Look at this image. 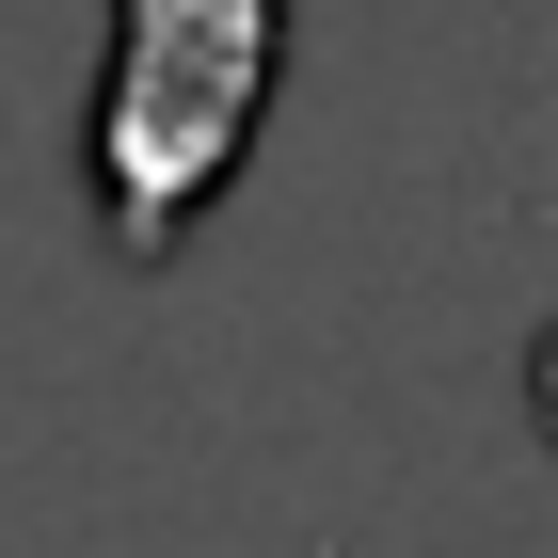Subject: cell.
Masks as SVG:
<instances>
[{
  "mask_svg": "<svg viewBox=\"0 0 558 558\" xmlns=\"http://www.w3.org/2000/svg\"><path fill=\"white\" fill-rule=\"evenodd\" d=\"M526 430H543V447H558V319H543V336H526Z\"/></svg>",
  "mask_w": 558,
  "mask_h": 558,
  "instance_id": "2",
  "label": "cell"
},
{
  "mask_svg": "<svg viewBox=\"0 0 558 558\" xmlns=\"http://www.w3.org/2000/svg\"><path fill=\"white\" fill-rule=\"evenodd\" d=\"M288 96V0H112L81 96V223L112 271H175L256 175Z\"/></svg>",
  "mask_w": 558,
  "mask_h": 558,
  "instance_id": "1",
  "label": "cell"
}]
</instances>
